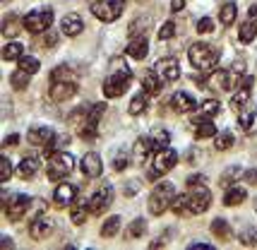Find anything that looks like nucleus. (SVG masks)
Masks as SVG:
<instances>
[{"label":"nucleus","mask_w":257,"mask_h":250,"mask_svg":"<svg viewBox=\"0 0 257 250\" xmlns=\"http://www.w3.org/2000/svg\"><path fill=\"white\" fill-rule=\"evenodd\" d=\"M111 68H113L111 75L103 82V96L106 99H118V96H123L127 91L130 82H133V68H127L125 60H120V58L113 60Z\"/></svg>","instance_id":"1"},{"label":"nucleus","mask_w":257,"mask_h":250,"mask_svg":"<svg viewBox=\"0 0 257 250\" xmlns=\"http://www.w3.org/2000/svg\"><path fill=\"white\" fill-rule=\"evenodd\" d=\"M221 58V51L212 44H204V41H197L188 48V60L195 70L200 72H214L216 70V63Z\"/></svg>","instance_id":"2"},{"label":"nucleus","mask_w":257,"mask_h":250,"mask_svg":"<svg viewBox=\"0 0 257 250\" xmlns=\"http://www.w3.org/2000/svg\"><path fill=\"white\" fill-rule=\"evenodd\" d=\"M176 185L173 183H157L154 190L149 195V202H147V209L152 212L154 216H161L166 209H171V202L176 200Z\"/></svg>","instance_id":"3"},{"label":"nucleus","mask_w":257,"mask_h":250,"mask_svg":"<svg viewBox=\"0 0 257 250\" xmlns=\"http://www.w3.org/2000/svg\"><path fill=\"white\" fill-rule=\"evenodd\" d=\"M176 164H178L176 149H171V147L159 149V152H154V161H152V169L147 171V178H149V181H159V178H161L164 173H168Z\"/></svg>","instance_id":"4"},{"label":"nucleus","mask_w":257,"mask_h":250,"mask_svg":"<svg viewBox=\"0 0 257 250\" xmlns=\"http://www.w3.org/2000/svg\"><path fill=\"white\" fill-rule=\"evenodd\" d=\"M34 205V197H29V195H12V197H8V193H3V212H5V216L10 219V221H20L29 209H32Z\"/></svg>","instance_id":"5"},{"label":"nucleus","mask_w":257,"mask_h":250,"mask_svg":"<svg viewBox=\"0 0 257 250\" xmlns=\"http://www.w3.org/2000/svg\"><path fill=\"white\" fill-rule=\"evenodd\" d=\"M188 202L192 214H204L212 207V193L204 183H188Z\"/></svg>","instance_id":"6"},{"label":"nucleus","mask_w":257,"mask_h":250,"mask_svg":"<svg viewBox=\"0 0 257 250\" xmlns=\"http://www.w3.org/2000/svg\"><path fill=\"white\" fill-rule=\"evenodd\" d=\"M75 169V157L70 152H58L51 157V166H48V181H65L70 171Z\"/></svg>","instance_id":"7"},{"label":"nucleus","mask_w":257,"mask_h":250,"mask_svg":"<svg viewBox=\"0 0 257 250\" xmlns=\"http://www.w3.org/2000/svg\"><path fill=\"white\" fill-rule=\"evenodd\" d=\"M113 195H115V190H113V183H101L99 188L91 193V197H89V212H91V214H94V216L103 214V212L111 207Z\"/></svg>","instance_id":"8"},{"label":"nucleus","mask_w":257,"mask_h":250,"mask_svg":"<svg viewBox=\"0 0 257 250\" xmlns=\"http://www.w3.org/2000/svg\"><path fill=\"white\" fill-rule=\"evenodd\" d=\"M51 22H53V12L51 10H32L24 17V29L32 32V34H44V32L51 29Z\"/></svg>","instance_id":"9"},{"label":"nucleus","mask_w":257,"mask_h":250,"mask_svg":"<svg viewBox=\"0 0 257 250\" xmlns=\"http://www.w3.org/2000/svg\"><path fill=\"white\" fill-rule=\"evenodd\" d=\"M91 15L101 22H115L123 15V0H101L91 5Z\"/></svg>","instance_id":"10"},{"label":"nucleus","mask_w":257,"mask_h":250,"mask_svg":"<svg viewBox=\"0 0 257 250\" xmlns=\"http://www.w3.org/2000/svg\"><path fill=\"white\" fill-rule=\"evenodd\" d=\"M77 82L75 80H53V84L48 87V99L56 103L70 101L75 94H77Z\"/></svg>","instance_id":"11"},{"label":"nucleus","mask_w":257,"mask_h":250,"mask_svg":"<svg viewBox=\"0 0 257 250\" xmlns=\"http://www.w3.org/2000/svg\"><path fill=\"white\" fill-rule=\"evenodd\" d=\"M77 185L75 183H67V181H60L53 190V205L58 209H65V207H72L77 202Z\"/></svg>","instance_id":"12"},{"label":"nucleus","mask_w":257,"mask_h":250,"mask_svg":"<svg viewBox=\"0 0 257 250\" xmlns=\"http://www.w3.org/2000/svg\"><path fill=\"white\" fill-rule=\"evenodd\" d=\"M53 228H56V221H53L51 216L36 214L32 219V224H29V236H32L34 240H44L53 233Z\"/></svg>","instance_id":"13"},{"label":"nucleus","mask_w":257,"mask_h":250,"mask_svg":"<svg viewBox=\"0 0 257 250\" xmlns=\"http://www.w3.org/2000/svg\"><path fill=\"white\" fill-rule=\"evenodd\" d=\"M154 152H157V147H154L152 137H140V140L133 145V161H135V166H145L147 161L152 159V154H154Z\"/></svg>","instance_id":"14"},{"label":"nucleus","mask_w":257,"mask_h":250,"mask_svg":"<svg viewBox=\"0 0 257 250\" xmlns=\"http://www.w3.org/2000/svg\"><path fill=\"white\" fill-rule=\"evenodd\" d=\"M27 140H29V145H34V147H46V145H51L56 140V130L48 128V125H34V128H29V133H27Z\"/></svg>","instance_id":"15"},{"label":"nucleus","mask_w":257,"mask_h":250,"mask_svg":"<svg viewBox=\"0 0 257 250\" xmlns=\"http://www.w3.org/2000/svg\"><path fill=\"white\" fill-rule=\"evenodd\" d=\"M154 70H157V75L166 82V84L178 82V77H180V65H178V60H176V58H161Z\"/></svg>","instance_id":"16"},{"label":"nucleus","mask_w":257,"mask_h":250,"mask_svg":"<svg viewBox=\"0 0 257 250\" xmlns=\"http://www.w3.org/2000/svg\"><path fill=\"white\" fill-rule=\"evenodd\" d=\"M79 169H82V176H84V178H89V181L99 178L101 171H103L101 157L96 154V152H89V154H84V157H82V161H79Z\"/></svg>","instance_id":"17"},{"label":"nucleus","mask_w":257,"mask_h":250,"mask_svg":"<svg viewBox=\"0 0 257 250\" xmlns=\"http://www.w3.org/2000/svg\"><path fill=\"white\" fill-rule=\"evenodd\" d=\"M168 106H171L176 113H190V111L197 108V101H195V96H192L190 91H176V94L171 96Z\"/></svg>","instance_id":"18"},{"label":"nucleus","mask_w":257,"mask_h":250,"mask_svg":"<svg viewBox=\"0 0 257 250\" xmlns=\"http://www.w3.org/2000/svg\"><path fill=\"white\" fill-rule=\"evenodd\" d=\"M60 32L65 36H79L82 32H84V22H82V17H79L77 12H70V15H65L63 20H60Z\"/></svg>","instance_id":"19"},{"label":"nucleus","mask_w":257,"mask_h":250,"mask_svg":"<svg viewBox=\"0 0 257 250\" xmlns=\"http://www.w3.org/2000/svg\"><path fill=\"white\" fill-rule=\"evenodd\" d=\"M209 84H214L216 89L221 91H233L238 87L233 80V72H228V70H214L209 75Z\"/></svg>","instance_id":"20"},{"label":"nucleus","mask_w":257,"mask_h":250,"mask_svg":"<svg viewBox=\"0 0 257 250\" xmlns=\"http://www.w3.org/2000/svg\"><path fill=\"white\" fill-rule=\"evenodd\" d=\"M125 53L133 58V60H145L147 53H149V41H147V36H133L130 44H127V48H125Z\"/></svg>","instance_id":"21"},{"label":"nucleus","mask_w":257,"mask_h":250,"mask_svg":"<svg viewBox=\"0 0 257 250\" xmlns=\"http://www.w3.org/2000/svg\"><path fill=\"white\" fill-rule=\"evenodd\" d=\"M247 200V190L243 185H228V190L224 193V205L226 207H238Z\"/></svg>","instance_id":"22"},{"label":"nucleus","mask_w":257,"mask_h":250,"mask_svg":"<svg viewBox=\"0 0 257 250\" xmlns=\"http://www.w3.org/2000/svg\"><path fill=\"white\" fill-rule=\"evenodd\" d=\"M195 140H209V137H216V125L212 123V118H200L195 120Z\"/></svg>","instance_id":"23"},{"label":"nucleus","mask_w":257,"mask_h":250,"mask_svg":"<svg viewBox=\"0 0 257 250\" xmlns=\"http://www.w3.org/2000/svg\"><path fill=\"white\" fill-rule=\"evenodd\" d=\"M39 169H41L39 159H34V157H24V159L17 164V176L24 178V181H29V178H34V176L39 173Z\"/></svg>","instance_id":"24"},{"label":"nucleus","mask_w":257,"mask_h":250,"mask_svg":"<svg viewBox=\"0 0 257 250\" xmlns=\"http://www.w3.org/2000/svg\"><path fill=\"white\" fill-rule=\"evenodd\" d=\"M22 27H24V20H20L17 15H5L3 17V36L5 39H15L22 32Z\"/></svg>","instance_id":"25"},{"label":"nucleus","mask_w":257,"mask_h":250,"mask_svg":"<svg viewBox=\"0 0 257 250\" xmlns=\"http://www.w3.org/2000/svg\"><path fill=\"white\" fill-rule=\"evenodd\" d=\"M89 200L84 202V200H77L75 205H72V209H70V219H72V224L75 226H82L87 219H89Z\"/></svg>","instance_id":"26"},{"label":"nucleus","mask_w":257,"mask_h":250,"mask_svg":"<svg viewBox=\"0 0 257 250\" xmlns=\"http://www.w3.org/2000/svg\"><path fill=\"white\" fill-rule=\"evenodd\" d=\"M257 36V20L255 17H250L245 22L240 24V29H238V41L240 44H252Z\"/></svg>","instance_id":"27"},{"label":"nucleus","mask_w":257,"mask_h":250,"mask_svg":"<svg viewBox=\"0 0 257 250\" xmlns=\"http://www.w3.org/2000/svg\"><path fill=\"white\" fill-rule=\"evenodd\" d=\"M164 84H166V82L157 75V70H154V72H147L145 77H142V89H145L147 94H152V96H157Z\"/></svg>","instance_id":"28"},{"label":"nucleus","mask_w":257,"mask_h":250,"mask_svg":"<svg viewBox=\"0 0 257 250\" xmlns=\"http://www.w3.org/2000/svg\"><path fill=\"white\" fill-rule=\"evenodd\" d=\"M147 106H149V94L147 91H140V94H135L130 106H127V113L130 115H142L147 111Z\"/></svg>","instance_id":"29"},{"label":"nucleus","mask_w":257,"mask_h":250,"mask_svg":"<svg viewBox=\"0 0 257 250\" xmlns=\"http://www.w3.org/2000/svg\"><path fill=\"white\" fill-rule=\"evenodd\" d=\"M238 240H240V245H245V248H257V226H243L238 231Z\"/></svg>","instance_id":"30"},{"label":"nucleus","mask_w":257,"mask_h":250,"mask_svg":"<svg viewBox=\"0 0 257 250\" xmlns=\"http://www.w3.org/2000/svg\"><path fill=\"white\" fill-rule=\"evenodd\" d=\"M212 233L216 240H228L231 238V224L226 221V219H214L212 221Z\"/></svg>","instance_id":"31"},{"label":"nucleus","mask_w":257,"mask_h":250,"mask_svg":"<svg viewBox=\"0 0 257 250\" xmlns=\"http://www.w3.org/2000/svg\"><path fill=\"white\" fill-rule=\"evenodd\" d=\"M235 17H238V8H235V3H224L221 5V10H219V22L224 24V27H231L235 22Z\"/></svg>","instance_id":"32"},{"label":"nucleus","mask_w":257,"mask_h":250,"mask_svg":"<svg viewBox=\"0 0 257 250\" xmlns=\"http://www.w3.org/2000/svg\"><path fill=\"white\" fill-rule=\"evenodd\" d=\"M245 176V169H240V166H228V169L221 173V178H219V183L224 185V188H228V185H233L238 178H243Z\"/></svg>","instance_id":"33"},{"label":"nucleus","mask_w":257,"mask_h":250,"mask_svg":"<svg viewBox=\"0 0 257 250\" xmlns=\"http://www.w3.org/2000/svg\"><path fill=\"white\" fill-rule=\"evenodd\" d=\"M247 106H252V103H250V91L240 89L238 94H233V99H231V111H233L235 115L240 113L243 108H247Z\"/></svg>","instance_id":"34"},{"label":"nucleus","mask_w":257,"mask_h":250,"mask_svg":"<svg viewBox=\"0 0 257 250\" xmlns=\"http://www.w3.org/2000/svg\"><path fill=\"white\" fill-rule=\"evenodd\" d=\"M149 137H152V142H154L157 152H159V149H164V147H168V145H171V133H168L166 128H154Z\"/></svg>","instance_id":"35"},{"label":"nucleus","mask_w":257,"mask_h":250,"mask_svg":"<svg viewBox=\"0 0 257 250\" xmlns=\"http://www.w3.org/2000/svg\"><path fill=\"white\" fill-rule=\"evenodd\" d=\"M147 233V221L145 219H135L133 224L127 226V231H125V238L127 240H137V238H142Z\"/></svg>","instance_id":"36"},{"label":"nucleus","mask_w":257,"mask_h":250,"mask_svg":"<svg viewBox=\"0 0 257 250\" xmlns=\"http://www.w3.org/2000/svg\"><path fill=\"white\" fill-rule=\"evenodd\" d=\"M145 27H152V17H149V15H142V17L133 20V22H130V27H127L130 39H133V36H142V34H145Z\"/></svg>","instance_id":"37"},{"label":"nucleus","mask_w":257,"mask_h":250,"mask_svg":"<svg viewBox=\"0 0 257 250\" xmlns=\"http://www.w3.org/2000/svg\"><path fill=\"white\" fill-rule=\"evenodd\" d=\"M171 212L178 216H185V214H192L190 212V202H188V193L185 195H176V200L171 202Z\"/></svg>","instance_id":"38"},{"label":"nucleus","mask_w":257,"mask_h":250,"mask_svg":"<svg viewBox=\"0 0 257 250\" xmlns=\"http://www.w3.org/2000/svg\"><path fill=\"white\" fill-rule=\"evenodd\" d=\"M120 221H123L120 216H108V219L103 221V226H101V236H103V238H113V236L120 231Z\"/></svg>","instance_id":"39"},{"label":"nucleus","mask_w":257,"mask_h":250,"mask_svg":"<svg viewBox=\"0 0 257 250\" xmlns=\"http://www.w3.org/2000/svg\"><path fill=\"white\" fill-rule=\"evenodd\" d=\"M231 147H233V133H231V130L216 133V137H214V149L226 152V149H231Z\"/></svg>","instance_id":"40"},{"label":"nucleus","mask_w":257,"mask_h":250,"mask_svg":"<svg viewBox=\"0 0 257 250\" xmlns=\"http://www.w3.org/2000/svg\"><path fill=\"white\" fill-rule=\"evenodd\" d=\"M221 113V103L216 101V99H204L200 106V115L202 118H214V115Z\"/></svg>","instance_id":"41"},{"label":"nucleus","mask_w":257,"mask_h":250,"mask_svg":"<svg viewBox=\"0 0 257 250\" xmlns=\"http://www.w3.org/2000/svg\"><path fill=\"white\" fill-rule=\"evenodd\" d=\"M24 56V46L20 41H12L3 48V60H20Z\"/></svg>","instance_id":"42"},{"label":"nucleus","mask_w":257,"mask_h":250,"mask_svg":"<svg viewBox=\"0 0 257 250\" xmlns=\"http://www.w3.org/2000/svg\"><path fill=\"white\" fill-rule=\"evenodd\" d=\"M29 77H32L29 72H24L22 68H17L10 75V82H12V87H15V89L22 91V89H27V87H29Z\"/></svg>","instance_id":"43"},{"label":"nucleus","mask_w":257,"mask_h":250,"mask_svg":"<svg viewBox=\"0 0 257 250\" xmlns=\"http://www.w3.org/2000/svg\"><path fill=\"white\" fill-rule=\"evenodd\" d=\"M130 164V157H127V149H118L115 154L111 152V166L113 171H125Z\"/></svg>","instance_id":"44"},{"label":"nucleus","mask_w":257,"mask_h":250,"mask_svg":"<svg viewBox=\"0 0 257 250\" xmlns=\"http://www.w3.org/2000/svg\"><path fill=\"white\" fill-rule=\"evenodd\" d=\"M20 68H22L24 72H29V75H36V72L41 70V60L34 56H22L20 58Z\"/></svg>","instance_id":"45"},{"label":"nucleus","mask_w":257,"mask_h":250,"mask_svg":"<svg viewBox=\"0 0 257 250\" xmlns=\"http://www.w3.org/2000/svg\"><path fill=\"white\" fill-rule=\"evenodd\" d=\"M238 123H240V128H243V130H250V128H252V123H255V108H252V106L243 108V111L238 113Z\"/></svg>","instance_id":"46"},{"label":"nucleus","mask_w":257,"mask_h":250,"mask_svg":"<svg viewBox=\"0 0 257 250\" xmlns=\"http://www.w3.org/2000/svg\"><path fill=\"white\" fill-rule=\"evenodd\" d=\"M195 29H197V34H212L214 32V20L212 17H202V20H197Z\"/></svg>","instance_id":"47"},{"label":"nucleus","mask_w":257,"mask_h":250,"mask_svg":"<svg viewBox=\"0 0 257 250\" xmlns=\"http://www.w3.org/2000/svg\"><path fill=\"white\" fill-rule=\"evenodd\" d=\"M12 178V161L8 159V157H3L0 159V181L8 183Z\"/></svg>","instance_id":"48"},{"label":"nucleus","mask_w":257,"mask_h":250,"mask_svg":"<svg viewBox=\"0 0 257 250\" xmlns=\"http://www.w3.org/2000/svg\"><path fill=\"white\" fill-rule=\"evenodd\" d=\"M173 34H176V24L168 20V22H164V27L159 29V39H161V41H168Z\"/></svg>","instance_id":"49"},{"label":"nucleus","mask_w":257,"mask_h":250,"mask_svg":"<svg viewBox=\"0 0 257 250\" xmlns=\"http://www.w3.org/2000/svg\"><path fill=\"white\" fill-rule=\"evenodd\" d=\"M58 41H60V34H58L56 29H51L48 36H46V46H48V48H53V46H58Z\"/></svg>","instance_id":"50"},{"label":"nucleus","mask_w":257,"mask_h":250,"mask_svg":"<svg viewBox=\"0 0 257 250\" xmlns=\"http://www.w3.org/2000/svg\"><path fill=\"white\" fill-rule=\"evenodd\" d=\"M243 181H245L247 185H257V169H250V171H245V176H243Z\"/></svg>","instance_id":"51"},{"label":"nucleus","mask_w":257,"mask_h":250,"mask_svg":"<svg viewBox=\"0 0 257 250\" xmlns=\"http://www.w3.org/2000/svg\"><path fill=\"white\" fill-rule=\"evenodd\" d=\"M15 145H20V135L17 133H12V135H8L3 140V147H15Z\"/></svg>","instance_id":"52"},{"label":"nucleus","mask_w":257,"mask_h":250,"mask_svg":"<svg viewBox=\"0 0 257 250\" xmlns=\"http://www.w3.org/2000/svg\"><path fill=\"white\" fill-rule=\"evenodd\" d=\"M137 190H140V183H137V181H127V185H125V195L130 197V195H135Z\"/></svg>","instance_id":"53"},{"label":"nucleus","mask_w":257,"mask_h":250,"mask_svg":"<svg viewBox=\"0 0 257 250\" xmlns=\"http://www.w3.org/2000/svg\"><path fill=\"white\" fill-rule=\"evenodd\" d=\"M209 248H214L212 243H190V245H188V250H209Z\"/></svg>","instance_id":"54"},{"label":"nucleus","mask_w":257,"mask_h":250,"mask_svg":"<svg viewBox=\"0 0 257 250\" xmlns=\"http://www.w3.org/2000/svg\"><path fill=\"white\" fill-rule=\"evenodd\" d=\"M183 5H185V0H171V10L173 12H180L183 10Z\"/></svg>","instance_id":"55"},{"label":"nucleus","mask_w":257,"mask_h":250,"mask_svg":"<svg viewBox=\"0 0 257 250\" xmlns=\"http://www.w3.org/2000/svg\"><path fill=\"white\" fill-rule=\"evenodd\" d=\"M0 245H3V248H15V243H12L10 236H3V240H0Z\"/></svg>","instance_id":"56"},{"label":"nucleus","mask_w":257,"mask_h":250,"mask_svg":"<svg viewBox=\"0 0 257 250\" xmlns=\"http://www.w3.org/2000/svg\"><path fill=\"white\" fill-rule=\"evenodd\" d=\"M87 3H89V5H96V3H101V0H87Z\"/></svg>","instance_id":"57"},{"label":"nucleus","mask_w":257,"mask_h":250,"mask_svg":"<svg viewBox=\"0 0 257 250\" xmlns=\"http://www.w3.org/2000/svg\"><path fill=\"white\" fill-rule=\"evenodd\" d=\"M255 212H257V200H255Z\"/></svg>","instance_id":"58"},{"label":"nucleus","mask_w":257,"mask_h":250,"mask_svg":"<svg viewBox=\"0 0 257 250\" xmlns=\"http://www.w3.org/2000/svg\"><path fill=\"white\" fill-rule=\"evenodd\" d=\"M3 3H10V0H3Z\"/></svg>","instance_id":"59"}]
</instances>
